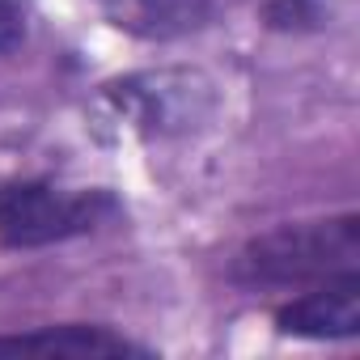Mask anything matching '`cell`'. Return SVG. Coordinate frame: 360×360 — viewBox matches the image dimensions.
<instances>
[{"label":"cell","mask_w":360,"mask_h":360,"mask_svg":"<svg viewBox=\"0 0 360 360\" xmlns=\"http://www.w3.org/2000/svg\"><path fill=\"white\" fill-rule=\"evenodd\" d=\"M119 217L110 191H64L51 183H9L0 187V246L34 250L94 233Z\"/></svg>","instance_id":"2"},{"label":"cell","mask_w":360,"mask_h":360,"mask_svg":"<svg viewBox=\"0 0 360 360\" xmlns=\"http://www.w3.org/2000/svg\"><path fill=\"white\" fill-rule=\"evenodd\" d=\"M26 34V18L18 0H0V56H9Z\"/></svg>","instance_id":"7"},{"label":"cell","mask_w":360,"mask_h":360,"mask_svg":"<svg viewBox=\"0 0 360 360\" xmlns=\"http://www.w3.org/2000/svg\"><path fill=\"white\" fill-rule=\"evenodd\" d=\"M0 356H68V360H85V356H144V347H136L131 339L106 330V326H43V330H26V335H0Z\"/></svg>","instance_id":"4"},{"label":"cell","mask_w":360,"mask_h":360,"mask_svg":"<svg viewBox=\"0 0 360 360\" xmlns=\"http://www.w3.org/2000/svg\"><path fill=\"white\" fill-rule=\"evenodd\" d=\"M102 13L140 39H183L212 18V0H98Z\"/></svg>","instance_id":"5"},{"label":"cell","mask_w":360,"mask_h":360,"mask_svg":"<svg viewBox=\"0 0 360 360\" xmlns=\"http://www.w3.org/2000/svg\"><path fill=\"white\" fill-rule=\"evenodd\" d=\"M276 326L297 339H352L360 330V271L330 276L276 309Z\"/></svg>","instance_id":"3"},{"label":"cell","mask_w":360,"mask_h":360,"mask_svg":"<svg viewBox=\"0 0 360 360\" xmlns=\"http://www.w3.org/2000/svg\"><path fill=\"white\" fill-rule=\"evenodd\" d=\"M360 267V221H297L250 238L233 259V280L246 288H301Z\"/></svg>","instance_id":"1"},{"label":"cell","mask_w":360,"mask_h":360,"mask_svg":"<svg viewBox=\"0 0 360 360\" xmlns=\"http://www.w3.org/2000/svg\"><path fill=\"white\" fill-rule=\"evenodd\" d=\"M322 9L318 0H271L267 5V22L280 30H301V26H318Z\"/></svg>","instance_id":"6"}]
</instances>
